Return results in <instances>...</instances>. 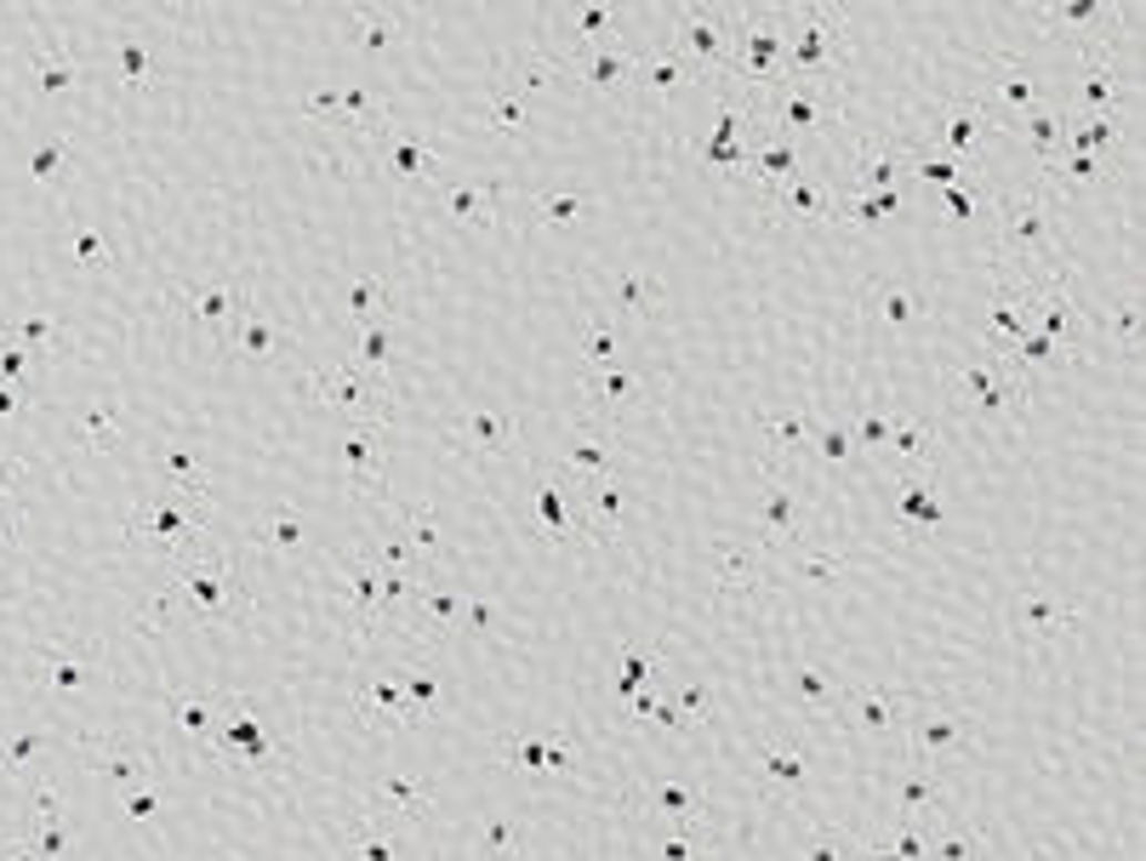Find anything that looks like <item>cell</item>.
I'll list each match as a JSON object with an SVG mask.
<instances>
[{"label": "cell", "mask_w": 1146, "mask_h": 861, "mask_svg": "<svg viewBox=\"0 0 1146 861\" xmlns=\"http://www.w3.org/2000/svg\"><path fill=\"white\" fill-rule=\"evenodd\" d=\"M679 63H730V23H725L719 12H696V18H685Z\"/></svg>", "instance_id": "1"}, {"label": "cell", "mask_w": 1146, "mask_h": 861, "mask_svg": "<svg viewBox=\"0 0 1146 861\" xmlns=\"http://www.w3.org/2000/svg\"><path fill=\"white\" fill-rule=\"evenodd\" d=\"M1004 212H1010V234H1015V246H1021V252H1044V246H1050L1044 206L1033 201V194H1015V201H1010Z\"/></svg>", "instance_id": "2"}, {"label": "cell", "mask_w": 1146, "mask_h": 861, "mask_svg": "<svg viewBox=\"0 0 1146 861\" xmlns=\"http://www.w3.org/2000/svg\"><path fill=\"white\" fill-rule=\"evenodd\" d=\"M473 428H480V440H485V445H491V440H508V434H502V428H508L502 417H497V422H491V417H473Z\"/></svg>", "instance_id": "3"}]
</instances>
